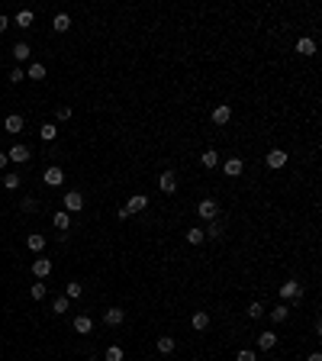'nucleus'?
<instances>
[{
	"label": "nucleus",
	"instance_id": "obj_1",
	"mask_svg": "<svg viewBox=\"0 0 322 361\" xmlns=\"http://www.w3.org/2000/svg\"><path fill=\"white\" fill-rule=\"evenodd\" d=\"M197 216L210 223V220H219V216H222V213H219V203L213 200V197H203V200L197 203Z\"/></svg>",
	"mask_w": 322,
	"mask_h": 361
},
{
	"label": "nucleus",
	"instance_id": "obj_2",
	"mask_svg": "<svg viewBox=\"0 0 322 361\" xmlns=\"http://www.w3.org/2000/svg\"><path fill=\"white\" fill-rule=\"evenodd\" d=\"M61 207H65V213H81V210H84V194H81V190H68V194L61 197Z\"/></svg>",
	"mask_w": 322,
	"mask_h": 361
},
{
	"label": "nucleus",
	"instance_id": "obj_3",
	"mask_svg": "<svg viewBox=\"0 0 322 361\" xmlns=\"http://www.w3.org/2000/svg\"><path fill=\"white\" fill-rule=\"evenodd\" d=\"M6 158L10 161H16V165H26V161L32 158V152H29V145H23V142H16V145L6 152Z\"/></svg>",
	"mask_w": 322,
	"mask_h": 361
},
{
	"label": "nucleus",
	"instance_id": "obj_4",
	"mask_svg": "<svg viewBox=\"0 0 322 361\" xmlns=\"http://www.w3.org/2000/svg\"><path fill=\"white\" fill-rule=\"evenodd\" d=\"M277 294H280V300H293V297H303V287H300V281H284Z\"/></svg>",
	"mask_w": 322,
	"mask_h": 361
},
{
	"label": "nucleus",
	"instance_id": "obj_5",
	"mask_svg": "<svg viewBox=\"0 0 322 361\" xmlns=\"http://www.w3.org/2000/svg\"><path fill=\"white\" fill-rule=\"evenodd\" d=\"M264 165L274 168V171H277V168H284L287 165V152H284V148H271V152L264 155Z\"/></svg>",
	"mask_w": 322,
	"mask_h": 361
},
{
	"label": "nucleus",
	"instance_id": "obj_6",
	"mask_svg": "<svg viewBox=\"0 0 322 361\" xmlns=\"http://www.w3.org/2000/svg\"><path fill=\"white\" fill-rule=\"evenodd\" d=\"M42 181L49 184V187H61L65 184V171H61L58 165H52V168H45V174H42Z\"/></svg>",
	"mask_w": 322,
	"mask_h": 361
},
{
	"label": "nucleus",
	"instance_id": "obj_7",
	"mask_svg": "<svg viewBox=\"0 0 322 361\" xmlns=\"http://www.w3.org/2000/svg\"><path fill=\"white\" fill-rule=\"evenodd\" d=\"M122 319H126V310H119V306H107L104 310V323L107 326H122Z\"/></svg>",
	"mask_w": 322,
	"mask_h": 361
},
{
	"label": "nucleus",
	"instance_id": "obj_8",
	"mask_svg": "<svg viewBox=\"0 0 322 361\" xmlns=\"http://www.w3.org/2000/svg\"><path fill=\"white\" fill-rule=\"evenodd\" d=\"M32 274H36L39 281H45V277L52 274V258H36V261H32Z\"/></svg>",
	"mask_w": 322,
	"mask_h": 361
},
{
	"label": "nucleus",
	"instance_id": "obj_9",
	"mask_svg": "<svg viewBox=\"0 0 322 361\" xmlns=\"http://www.w3.org/2000/svg\"><path fill=\"white\" fill-rule=\"evenodd\" d=\"M71 329L78 332V336H87V332L94 329V319H91V316H84V313H81V316H74V319H71Z\"/></svg>",
	"mask_w": 322,
	"mask_h": 361
},
{
	"label": "nucleus",
	"instance_id": "obj_10",
	"mask_svg": "<svg viewBox=\"0 0 322 361\" xmlns=\"http://www.w3.org/2000/svg\"><path fill=\"white\" fill-rule=\"evenodd\" d=\"M297 52H300L303 58H313V55H316V39H313V36L297 39Z\"/></svg>",
	"mask_w": 322,
	"mask_h": 361
},
{
	"label": "nucleus",
	"instance_id": "obj_11",
	"mask_svg": "<svg viewBox=\"0 0 322 361\" xmlns=\"http://www.w3.org/2000/svg\"><path fill=\"white\" fill-rule=\"evenodd\" d=\"M126 210H129V216H135V213H142V210H148V197H145V194H135V197H129Z\"/></svg>",
	"mask_w": 322,
	"mask_h": 361
},
{
	"label": "nucleus",
	"instance_id": "obj_12",
	"mask_svg": "<svg viewBox=\"0 0 322 361\" xmlns=\"http://www.w3.org/2000/svg\"><path fill=\"white\" fill-rule=\"evenodd\" d=\"M229 120H232V107L229 104H216L213 107V122H216V126H225Z\"/></svg>",
	"mask_w": 322,
	"mask_h": 361
},
{
	"label": "nucleus",
	"instance_id": "obj_13",
	"mask_svg": "<svg viewBox=\"0 0 322 361\" xmlns=\"http://www.w3.org/2000/svg\"><path fill=\"white\" fill-rule=\"evenodd\" d=\"M158 187H161V194H174V190H177V174L174 171H164L158 178Z\"/></svg>",
	"mask_w": 322,
	"mask_h": 361
},
{
	"label": "nucleus",
	"instance_id": "obj_14",
	"mask_svg": "<svg viewBox=\"0 0 322 361\" xmlns=\"http://www.w3.org/2000/svg\"><path fill=\"white\" fill-rule=\"evenodd\" d=\"M222 171L229 174V178H238V174L245 171V161H242V158H225V161H222Z\"/></svg>",
	"mask_w": 322,
	"mask_h": 361
},
{
	"label": "nucleus",
	"instance_id": "obj_15",
	"mask_svg": "<svg viewBox=\"0 0 322 361\" xmlns=\"http://www.w3.org/2000/svg\"><path fill=\"white\" fill-rule=\"evenodd\" d=\"M190 326H194L197 332H207L210 329V313L207 310H197L194 316H190Z\"/></svg>",
	"mask_w": 322,
	"mask_h": 361
},
{
	"label": "nucleus",
	"instance_id": "obj_16",
	"mask_svg": "<svg viewBox=\"0 0 322 361\" xmlns=\"http://www.w3.org/2000/svg\"><path fill=\"white\" fill-rule=\"evenodd\" d=\"M23 126H26V122H23V117H19V113H10V117L3 120V129H6V132H13V135L23 132Z\"/></svg>",
	"mask_w": 322,
	"mask_h": 361
},
{
	"label": "nucleus",
	"instance_id": "obj_17",
	"mask_svg": "<svg viewBox=\"0 0 322 361\" xmlns=\"http://www.w3.org/2000/svg\"><path fill=\"white\" fill-rule=\"evenodd\" d=\"M222 233H225V226H222V216H219V220H210V226L203 229V236H207V239H222Z\"/></svg>",
	"mask_w": 322,
	"mask_h": 361
},
{
	"label": "nucleus",
	"instance_id": "obj_18",
	"mask_svg": "<svg viewBox=\"0 0 322 361\" xmlns=\"http://www.w3.org/2000/svg\"><path fill=\"white\" fill-rule=\"evenodd\" d=\"M32 55V49H29V42H16L13 45V58H16V65H26Z\"/></svg>",
	"mask_w": 322,
	"mask_h": 361
},
{
	"label": "nucleus",
	"instance_id": "obj_19",
	"mask_svg": "<svg viewBox=\"0 0 322 361\" xmlns=\"http://www.w3.org/2000/svg\"><path fill=\"white\" fill-rule=\"evenodd\" d=\"M52 223H55V229H58V233H68V229H71V213L58 210V213L52 216Z\"/></svg>",
	"mask_w": 322,
	"mask_h": 361
},
{
	"label": "nucleus",
	"instance_id": "obj_20",
	"mask_svg": "<svg viewBox=\"0 0 322 361\" xmlns=\"http://www.w3.org/2000/svg\"><path fill=\"white\" fill-rule=\"evenodd\" d=\"M268 316H271V323H287V319H290V306H287V303H277Z\"/></svg>",
	"mask_w": 322,
	"mask_h": 361
},
{
	"label": "nucleus",
	"instance_id": "obj_21",
	"mask_svg": "<svg viewBox=\"0 0 322 361\" xmlns=\"http://www.w3.org/2000/svg\"><path fill=\"white\" fill-rule=\"evenodd\" d=\"M52 29H55V32H68V29H71V16H68V13H55Z\"/></svg>",
	"mask_w": 322,
	"mask_h": 361
},
{
	"label": "nucleus",
	"instance_id": "obj_22",
	"mask_svg": "<svg viewBox=\"0 0 322 361\" xmlns=\"http://www.w3.org/2000/svg\"><path fill=\"white\" fill-rule=\"evenodd\" d=\"M274 345H277V336H274V332H258V349L261 352H271Z\"/></svg>",
	"mask_w": 322,
	"mask_h": 361
},
{
	"label": "nucleus",
	"instance_id": "obj_23",
	"mask_svg": "<svg viewBox=\"0 0 322 361\" xmlns=\"http://www.w3.org/2000/svg\"><path fill=\"white\" fill-rule=\"evenodd\" d=\"M68 310H71V300H68L65 294H61V297H55V300H52V313H55V316H65Z\"/></svg>",
	"mask_w": 322,
	"mask_h": 361
},
{
	"label": "nucleus",
	"instance_id": "obj_24",
	"mask_svg": "<svg viewBox=\"0 0 322 361\" xmlns=\"http://www.w3.org/2000/svg\"><path fill=\"white\" fill-rule=\"evenodd\" d=\"M200 165L207 168V171H213V168L219 165V152H213V148H207V152L200 155Z\"/></svg>",
	"mask_w": 322,
	"mask_h": 361
},
{
	"label": "nucleus",
	"instance_id": "obj_25",
	"mask_svg": "<svg viewBox=\"0 0 322 361\" xmlns=\"http://www.w3.org/2000/svg\"><path fill=\"white\" fill-rule=\"evenodd\" d=\"M155 345H158V352H161V355H171V352L177 349L174 336H158V342H155Z\"/></svg>",
	"mask_w": 322,
	"mask_h": 361
},
{
	"label": "nucleus",
	"instance_id": "obj_26",
	"mask_svg": "<svg viewBox=\"0 0 322 361\" xmlns=\"http://www.w3.org/2000/svg\"><path fill=\"white\" fill-rule=\"evenodd\" d=\"M26 78L42 81V78H45V65H42V61H29V68H26Z\"/></svg>",
	"mask_w": 322,
	"mask_h": 361
},
{
	"label": "nucleus",
	"instance_id": "obj_27",
	"mask_svg": "<svg viewBox=\"0 0 322 361\" xmlns=\"http://www.w3.org/2000/svg\"><path fill=\"white\" fill-rule=\"evenodd\" d=\"M65 297L68 300H81V297H84V284H78V281L65 284Z\"/></svg>",
	"mask_w": 322,
	"mask_h": 361
},
{
	"label": "nucleus",
	"instance_id": "obj_28",
	"mask_svg": "<svg viewBox=\"0 0 322 361\" xmlns=\"http://www.w3.org/2000/svg\"><path fill=\"white\" fill-rule=\"evenodd\" d=\"M39 135H42V142H55V139H58V126H55V122H42Z\"/></svg>",
	"mask_w": 322,
	"mask_h": 361
},
{
	"label": "nucleus",
	"instance_id": "obj_29",
	"mask_svg": "<svg viewBox=\"0 0 322 361\" xmlns=\"http://www.w3.org/2000/svg\"><path fill=\"white\" fill-rule=\"evenodd\" d=\"M26 248H29V251H42L45 248V236L42 233H32L29 239H26Z\"/></svg>",
	"mask_w": 322,
	"mask_h": 361
},
{
	"label": "nucleus",
	"instance_id": "obj_30",
	"mask_svg": "<svg viewBox=\"0 0 322 361\" xmlns=\"http://www.w3.org/2000/svg\"><path fill=\"white\" fill-rule=\"evenodd\" d=\"M187 242H190V245H203V242H207V236H203V229H200V226L187 229Z\"/></svg>",
	"mask_w": 322,
	"mask_h": 361
},
{
	"label": "nucleus",
	"instance_id": "obj_31",
	"mask_svg": "<svg viewBox=\"0 0 322 361\" xmlns=\"http://www.w3.org/2000/svg\"><path fill=\"white\" fill-rule=\"evenodd\" d=\"M16 26H19V29H29V26H32V10H19L16 13Z\"/></svg>",
	"mask_w": 322,
	"mask_h": 361
},
{
	"label": "nucleus",
	"instance_id": "obj_32",
	"mask_svg": "<svg viewBox=\"0 0 322 361\" xmlns=\"http://www.w3.org/2000/svg\"><path fill=\"white\" fill-rule=\"evenodd\" d=\"M6 78H10V84H19V81H26V68H23V65H16L10 74H6Z\"/></svg>",
	"mask_w": 322,
	"mask_h": 361
},
{
	"label": "nucleus",
	"instance_id": "obj_33",
	"mask_svg": "<svg viewBox=\"0 0 322 361\" xmlns=\"http://www.w3.org/2000/svg\"><path fill=\"white\" fill-rule=\"evenodd\" d=\"M104 361H122V349H119V345H109L107 355H104Z\"/></svg>",
	"mask_w": 322,
	"mask_h": 361
},
{
	"label": "nucleus",
	"instance_id": "obj_34",
	"mask_svg": "<svg viewBox=\"0 0 322 361\" xmlns=\"http://www.w3.org/2000/svg\"><path fill=\"white\" fill-rule=\"evenodd\" d=\"M29 294H32V300H45V284L39 281V284H32L29 287Z\"/></svg>",
	"mask_w": 322,
	"mask_h": 361
},
{
	"label": "nucleus",
	"instance_id": "obj_35",
	"mask_svg": "<svg viewBox=\"0 0 322 361\" xmlns=\"http://www.w3.org/2000/svg\"><path fill=\"white\" fill-rule=\"evenodd\" d=\"M3 187L6 190H16L19 187V174H3Z\"/></svg>",
	"mask_w": 322,
	"mask_h": 361
},
{
	"label": "nucleus",
	"instance_id": "obj_36",
	"mask_svg": "<svg viewBox=\"0 0 322 361\" xmlns=\"http://www.w3.org/2000/svg\"><path fill=\"white\" fill-rule=\"evenodd\" d=\"M261 316H264V306H261V303L255 300V303L248 306V319H261Z\"/></svg>",
	"mask_w": 322,
	"mask_h": 361
},
{
	"label": "nucleus",
	"instance_id": "obj_37",
	"mask_svg": "<svg viewBox=\"0 0 322 361\" xmlns=\"http://www.w3.org/2000/svg\"><path fill=\"white\" fill-rule=\"evenodd\" d=\"M19 207H23V213H36V210H39V203L32 200V197H26V200L19 203Z\"/></svg>",
	"mask_w": 322,
	"mask_h": 361
},
{
	"label": "nucleus",
	"instance_id": "obj_38",
	"mask_svg": "<svg viewBox=\"0 0 322 361\" xmlns=\"http://www.w3.org/2000/svg\"><path fill=\"white\" fill-rule=\"evenodd\" d=\"M235 361H258V355H255L251 349H242V352L235 355Z\"/></svg>",
	"mask_w": 322,
	"mask_h": 361
},
{
	"label": "nucleus",
	"instance_id": "obj_39",
	"mask_svg": "<svg viewBox=\"0 0 322 361\" xmlns=\"http://www.w3.org/2000/svg\"><path fill=\"white\" fill-rule=\"evenodd\" d=\"M55 117H58V120H71V107H58V110H55Z\"/></svg>",
	"mask_w": 322,
	"mask_h": 361
},
{
	"label": "nucleus",
	"instance_id": "obj_40",
	"mask_svg": "<svg viewBox=\"0 0 322 361\" xmlns=\"http://www.w3.org/2000/svg\"><path fill=\"white\" fill-rule=\"evenodd\" d=\"M6 29H10V19H6L3 13H0V32H6Z\"/></svg>",
	"mask_w": 322,
	"mask_h": 361
},
{
	"label": "nucleus",
	"instance_id": "obj_41",
	"mask_svg": "<svg viewBox=\"0 0 322 361\" xmlns=\"http://www.w3.org/2000/svg\"><path fill=\"white\" fill-rule=\"evenodd\" d=\"M6 161H10V158H6V152H0V168H6Z\"/></svg>",
	"mask_w": 322,
	"mask_h": 361
},
{
	"label": "nucleus",
	"instance_id": "obj_42",
	"mask_svg": "<svg viewBox=\"0 0 322 361\" xmlns=\"http://www.w3.org/2000/svg\"><path fill=\"white\" fill-rule=\"evenodd\" d=\"M310 361H322V355H319V352H313V355H310Z\"/></svg>",
	"mask_w": 322,
	"mask_h": 361
},
{
	"label": "nucleus",
	"instance_id": "obj_43",
	"mask_svg": "<svg viewBox=\"0 0 322 361\" xmlns=\"http://www.w3.org/2000/svg\"><path fill=\"white\" fill-rule=\"evenodd\" d=\"M87 361H100V358H87Z\"/></svg>",
	"mask_w": 322,
	"mask_h": 361
},
{
	"label": "nucleus",
	"instance_id": "obj_44",
	"mask_svg": "<svg viewBox=\"0 0 322 361\" xmlns=\"http://www.w3.org/2000/svg\"><path fill=\"white\" fill-rule=\"evenodd\" d=\"M0 58H3V55H0Z\"/></svg>",
	"mask_w": 322,
	"mask_h": 361
}]
</instances>
